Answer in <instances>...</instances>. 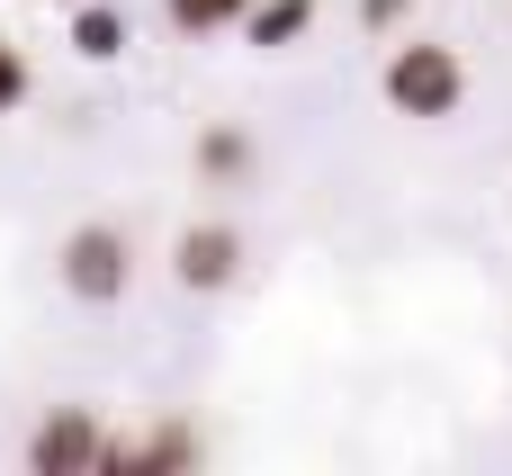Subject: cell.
I'll return each mask as SVG.
<instances>
[{"label":"cell","mask_w":512,"mask_h":476,"mask_svg":"<svg viewBox=\"0 0 512 476\" xmlns=\"http://www.w3.org/2000/svg\"><path fill=\"white\" fill-rule=\"evenodd\" d=\"M72 54H81V63H117V54H126V9L81 0V9H72Z\"/></svg>","instance_id":"8992f818"},{"label":"cell","mask_w":512,"mask_h":476,"mask_svg":"<svg viewBox=\"0 0 512 476\" xmlns=\"http://www.w3.org/2000/svg\"><path fill=\"white\" fill-rule=\"evenodd\" d=\"M405 18V0H360V27H396Z\"/></svg>","instance_id":"8fae6325"},{"label":"cell","mask_w":512,"mask_h":476,"mask_svg":"<svg viewBox=\"0 0 512 476\" xmlns=\"http://www.w3.org/2000/svg\"><path fill=\"white\" fill-rule=\"evenodd\" d=\"M306 27H315V0H252V18H243V45L279 54V45H297Z\"/></svg>","instance_id":"52a82bcc"},{"label":"cell","mask_w":512,"mask_h":476,"mask_svg":"<svg viewBox=\"0 0 512 476\" xmlns=\"http://www.w3.org/2000/svg\"><path fill=\"white\" fill-rule=\"evenodd\" d=\"M378 90H387V108H396V117L441 126V117H459V99H468V63H459L450 45H432V36H405V45L387 54Z\"/></svg>","instance_id":"6da1fadb"},{"label":"cell","mask_w":512,"mask_h":476,"mask_svg":"<svg viewBox=\"0 0 512 476\" xmlns=\"http://www.w3.org/2000/svg\"><path fill=\"white\" fill-rule=\"evenodd\" d=\"M243 171H252V135H243V126H207V135H198V180L225 189V180H243Z\"/></svg>","instance_id":"ba28073f"},{"label":"cell","mask_w":512,"mask_h":476,"mask_svg":"<svg viewBox=\"0 0 512 476\" xmlns=\"http://www.w3.org/2000/svg\"><path fill=\"white\" fill-rule=\"evenodd\" d=\"M162 18H171L180 36H225V27L252 18V0H162Z\"/></svg>","instance_id":"9c48e42d"},{"label":"cell","mask_w":512,"mask_h":476,"mask_svg":"<svg viewBox=\"0 0 512 476\" xmlns=\"http://www.w3.org/2000/svg\"><path fill=\"white\" fill-rule=\"evenodd\" d=\"M18 99H27V54H18V45H0V117H9Z\"/></svg>","instance_id":"30bf717a"},{"label":"cell","mask_w":512,"mask_h":476,"mask_svg":"<svg viewBox=\"0 0 512 476\" xmlns=\"http://www.w3.org/2000/svg\"><path fill=\"white\" fill-rule=\"evenodd\" d=\"M171 279H180L189 297L234 288V279H243V234H234V225H189V234L171 243Z\"/></svg>","instance_id":"277c9868"},{"label":"cell","mask_w":512,"mask_h":476,"mask_svg":"<svg viewBox=\"0 0 512 476\" xmlns=\"http://www.w3.org/2000/svg\"><path fill=\"white\" fill-rule=\"evenodd\" d=\"M99 459H108V432L90 405H54L27 432V476H99Z\"/></svg>","instance_id":"3957f363"},{"label":"cell","mask_w":512,"mask_h":476,"mask_svg":"<svg viewBox=\"0 0 512 476\" xmlns=\"http://www.w3.org/2000/svg\"><path fill=\"white\" fill-rule=\"evenodd\" d=\"M198 468V432L189 423H153L144 441H108L99 476H189Z\"/></svg>","instance_id":"5b68a950"},{"label":"cell","mask_w":512,"mask_h":476,"mask_svg":"<svg viewBox=\"0 0 512 476\" xmlns=\"http://www.w3.org/2000/svg\"><path fill=\"white\" fill-rule=\"evenodd\" d=\"M54 270H63V288H72L81 306H117L126 279H135V252H126L117 225H72L63 252H54Z\"/></svg>","instance_id":"7a4b0ae2"}]
</instances>
